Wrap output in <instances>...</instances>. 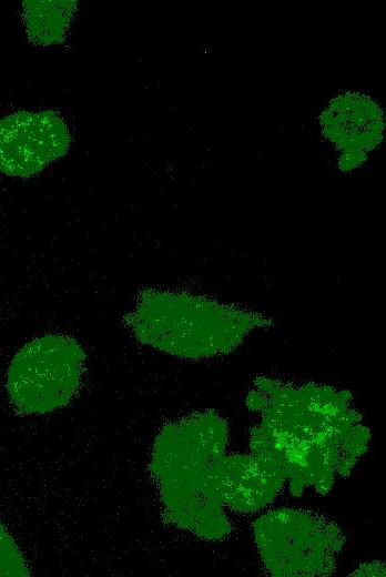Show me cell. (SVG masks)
Instances as JSON below:
<instances>
[{"label": "cell", "mask_w": 386, "mask_h": 577, "mask_svg": "<svg viewBox=\"0 0 386 577\" xmlns=\"http://www.w3.org/2000/svg\"><path fill=\"white\" fill-rule=\"evenodd\" d=\"M351 402L346 389L257 377L246 404L262 419L250 431V449L284 468L293 496L308 486L326 495L337 474H351L370 439Z\"/></svg>", "instance_id": "6da1fadb"}, {"label": "cell", "mask_w": 386, "mask_h": 577, "mask_svg": "<svg viewBox=\"0 0 386 577\" xmlns=\"http://www.w3.org/2000/svg\"><path fill=\"white\" fill-rule=\"evenodd\" d=\"M227 442V422L202 411L165 423L152 446L149 472L165 520L205 540L232 529L222 495Z\"/></svg>", "instance_id": "7a4b0ae2"}, {"label": "cell", "mask_w": 386, "mask_h": 577, "mask_svg": "<svg viewBox=\"0 0 386 577\" xmlns=\"http://www.w3.org/2000/svg\"><path fill=\"white\" fill-rule=\"evenodd\" d=\"M123 323L142 344L202 360L236 350L256 328L272 325L261 313L187 292L142 290Z\"/></svg>", "instance_id": "3957f363"}, {"label": "cell", "mask_w": 386, "mask_h": 577, "mask_svg": "<svg viewBox=\"0 0 386 577\" xmlns=\"http://www.w3.org/2000/svg\"><path fill=\"white\" fill-rule=\"evenodd\" d=\"M252 528L263 566L277 577L331 575L346 540L337 524L306 509L270 510Z\"/></svg>", "instance_id": "277c9868"}, {"label": "cell", "mask_w": 386, "mask_h": 577, "mask_svg": "<svg viewBox=\"0 0 386 577\" xmlns=\"http://www.w3.org/2000/svg\"><path fill=\"white\" fill-rule=\"evenodd\" d=\"M80 343L64 334H45L23 345L7 370V393L27 415L64 407L78 393L85 371Z\"/></svg>", "instance_id": "5b68a950"}, {"label": "cell", "mask_w": 386, "mask_h": 577, "mask_svg": "<svg viewBox=\"0 0 386 577\" xmlns=\"http://www.w3.org/2000/svg\"><path fill=\"white\" fill-rule=\"evenodd\" d=\"M70 145L65 122L50 111H19L0 120V171L27 178L64 155Z\"/></svg>", "instance_id": "8992f818"}, {"label": "cell", "mask_w": 386, "mask_h": 577, "mask_svg": "<svg viewBox=\"0 0 386 577\" xmlns=\"http://www.w3.org/2000/svg\"><path fill=\"white\" fill-rule=\"evenodd\" d=\"M285 482L283 467L258 454H232L224 458L222 495L225 507L233 512L255 513L265 508Z\"/></svg>", "instance_id": "52a82bcc"}, {"label": "cell", "mask_w": 386, "mask_h": 577, "mask_svg": "<svg viewBox=\"0 0 386 577\" xmlns=\"http://www.w3.org/2000/svg\"><path fill=\"white\" fill-rule=\"evenodd\" d=\"M23 22L30 41L48 45L61 42L77 9L75 1H23Z\"/></svg>", "instance_id": "ba28073f"}, {"label": "cell", "mask_w": 386, "mask_h": 577, "mask_svg": "<svg viewBox=\"0 0 386 577\" xmlns=\"http://www.w3.org/2000/svg\"><path fill=\"white\" fill-rule=\"evenodd\" d=\"M31 571L14 538L0 523V577H28Z\"/></svg>", "instance_id": "9c48e42d"}, {"label": "cell", "mask_w": 386, "mask_h": 577, "mask_svg": "<svg viewBox=\"0 0 386 577\" xmlns=\"http://www.w3.org/2000/svg\"><path fill=\"white\" fill-rule=\"evenodd\" d=\"M386 568L383 563H365L360 564L352 574V576H385Z\"/></svg>", "instance_id": "30bf717a"}]
</instances>
